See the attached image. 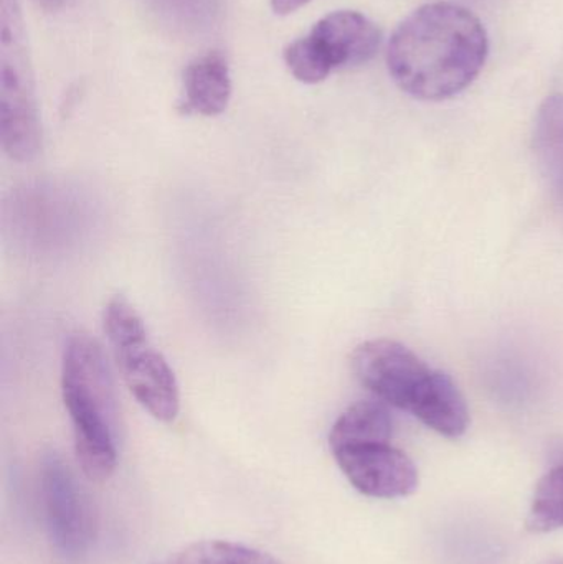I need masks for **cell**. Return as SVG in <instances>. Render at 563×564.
I'll return each mask as SVG.
<instances>
[{
  "instance_id": "7c38bea8",
  "label": "cell",
  "mask_w": 563,
  "mask_h": 564,
  "mask_svg": "<svg viewBox=\"0 0 563 564\" xmlns=\"http://www.w3.org/2000/svg\"><path fill=\"white\" fill-rule=\"evenodd\" d=\"M526 525L534 533L563 529V466L554 467L539 480Z\"/></svg>"
},
{
  "instance_id": "6da1fadb",
  "label": "cell",
  "mask_w": 563,
  "mask_h": 564,
  "mask_svg": "<svg viewBox=\"0 0 563 564\" xmlns=\"http://www.w3.org/2000/svg\"><path fill=\"white\" fill-rule=\"evenodd\" d=\"M488 33L465 7L433 2L407 17L389 42L387 65L402 91L422 101L455 98L478 78Z\"/></svg>"
},
{
  "instance_id": "4fadbf2b",
  "label": "cell",
  "mask_w": 563,
  "mask_h": 564,
  "mask_svg": "<svg viewBox=\"0 0 563 564\" xmlns=\"http://www.w3.org/2000/svg\"><path fill=\"white\" fill-rule=\"evenodd\" d=\"M535 149L551 171H563V96L545 99L535 124Z\"/></svg>"
},
{
  "instance_id": "9a60e30c",
  "label": "cell",
  "mask_w": 563,
  "mask_h": 564,
  "mask_svg": "<svg viewBox=\"0 0 563 564\" xmlns=\"http://www.w3.org/2000/svg\"><path fill=\"white\" fill-rule=\"evenodd\" d=\"M35 2L46 12H55V10L62 9L68 0H35Z\"/></svg>"
},
{
  "instance_id": "2e32d148",
  "label": "cell",
  "mask_w": 563,
  "mask_h": 564,
  "mask_svg": "<svg viewBox=\"0 0 563 564\" xmlns=\"http://www.w3.org/2000/svg\"><path fill=\"white\" fill-rule=\"evenodd\" d=\"M541 564H563V558L545 560V562Z\"/></svg>"
},
{
  "instance_id": "7a4b0ae2",
  "label": "cell",
  "mask_w": 563,
  "mask_h": 564,
  "mask_svg": "<svg viewBox=\"0 0 563 564\" xmlns=\"http://www.w3.org/2000/svg\"><path fill=\"white\" fill-rule=\"evenodd\" d=\"M357 380L390 406L409 411L445 437H462L469 427V410L450 375L433 370L396 340L360 344L350 358Z\"/></svg>"
},
{
  "instance_id": "52a82bcc",
  "label": "cell",
  "mask_w": 563,
  "mask_h": 564,
  "mask_svg": "<svg viewBox=\"0 0 563 564\" xmlns=\"http://www.w3.org/2000/svg\"><path fill=\"white\" fill-rule=\"evenodd\" d=\"M40 494L50 542L59 555H85L96 536V519L88 496L76 482L68 464L48 453L40 467Z\"/></svg>"
},
{
  "instance_id": "ba28073f",
  "label": "cell",
  "mask_w": 563,
  "mask_h": 564,
  "mask_svg": "<svg viewBox=\"0 0 563 564\" xmlns=\"http://www.w3.org/2000/svg\"><path fill=\"white\" fill-rule=\"evenodd\" d=\"M334 459L360 494L373 499L409 497L419 487V470L390 443L353 444L333 449Z\"/></svg>"
},
{
  "instance_id": "9c48e42d",
  "label": "cell",
  "mask_w": 563,
  "mask_h": 564,
  "mask_svg": "<svg viewBox=\"0 0 563 564\" xmlns=\"http://www.w3.org/2000/svg\"><path fill=\"white\" fill-rule=\"evenodd\" d=\"M230 98V66L224 53L214 50L188 63L184 72L182 112L212 118L228 108Z\"/></svg>"
},
{
  "instance_id": "3957f363",
  "label": "cell",
  "mask_w": 563,
  "mask_h": 564,
  "mask_svg": "<svg viewBox=\"0 0 563 564\" xmlns=\"http://www.w3.org/2000/svg\"><path fill=\"white\" fill-rule=\"evenodd\" d=\"M62 393L79 467L95 482L109 479L118 464V398L105 351L89 335L73 334L66 341Z\"/></svg>"
},
{
  "instance_id": "5bb4252c",
  "label": "cell",
  "mask_w": 563,
  "mask_h": 564,
  "mask_svg": "<svg viewBox=\"0 0 563 564\" xmlns=\"http://www.w3.org/2000/svg\"><path fill=\"white\" fill-rule=\"evenodd\" d=\"M310 2L311 0H271V7L278 15H290Z\"/></svg>"
},
{
  "instance_id": "8fae6325",
  "label": "cell",
  "mask_w": 563,
  "mask_h": 564,
  "mask_svg": "<svg viewBox=\"0 0 563 564\" xmlns=\"http://www.w3.org/2000/svg\"><path fill=\"white\" fill-rule=\"evenodd\" d=\"M158 564H283L274 556L241 543L202 540L178 550Z\"/></svg>"
},
{
  "instance_id": "5b68a950",
  "label": "cell",
  "mask_w": 563,
  "mask_h": 564,
  "mask_svg": "<svg viewBox=\"0 0 563 564\" xmlns=\"http://www.w3.org/2000/svg\"><path fill=\"white\" fill-rule=\"evenodd\" d=\"M102 324L132 397L155 420L172 423L181 410L177 378L149 340L141 315L124 295H115L106 305Z\"/></svg>"
},
{
  "instance_id": "277c9868",
  "label": "cell",
  "mask_w": 563,
  "mask_h": 564,
  "mask_svg": "<svg viewBox=\"0 0 563 564\" xmlns=\"http://www.w3.org/2000/svg\"><path fill=\"white\" fill-rule=\"evenodd\" d=\"M0 135L12 161H33L42 151L35 76L19 0H0Z\"/></svg>"
},
{
  "instance_id": "8992f818",
  "label": "cell",
  "mask_w": 563,
  "mask_h": 564,
  "mask_svg": "<svg viewBox=\"0 0 563 564\" xmlns=\"http://www.w3.org/2000/svg\"><path fill=\"white\" fill-rule=\"evenodd\" d=\"M382 32L356 10L327 13L307 35L284 50L291 75L304 85H317L340 69L370 62L379 52Z\"/></svg>"
},
{
  "instance_id": "30bf717a",
  "label": "cell",
  "mask_w": 563,
  "mask_h": 564,
  "mask_svg": "<svg viewBox=\"0 0 563 564\" xmlns=\"http://www.w3.org/2000/svg\"><path fill=\"white\" fill-rule=\"evenodd\" d=\"M392 414L383 401H357L347 408L329 433L331 451L353 444L390 443Z\"/></svg>"
}]
</instances>
